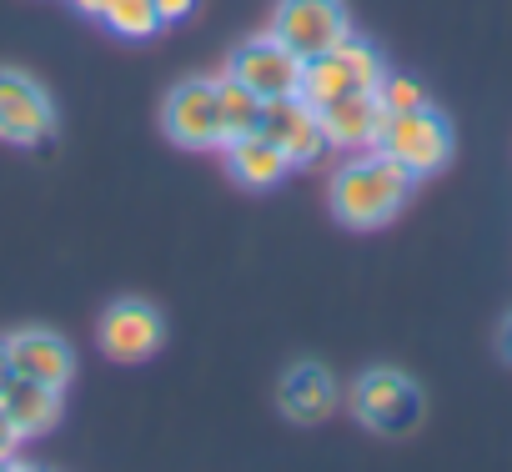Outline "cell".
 <instances>
[{"label":"cell","mask_w":512,"mask_h":472,"mask_svg":"<svg viewBox=\"0 0 512 472\" xmlns=\"http://www.w3.org/2000/svg\"><path fill=\"white\" fill-rule=\"evenodd\" d=\"M412 186H417V176H412L407 166H397L387 151H372V156L347 161V166L332 176L327 206H332V216H337L342 226H352V231H377V226H387V221L412 201Z\"/></svg>","instance_id":"obj_1"},{"label":"cell","mask_w":512,"mask_h":472,"mask_svg":"<svg viewBox=\"0 0 512 472\" xmlns=\"http://www.w3.org/2000/svg\"><path fill=\"white\" fill-rule=\"evenodd\" d=\"M452 146H457L452 121H447L432 101L417 106V111L387 116V121H382V136H377V151H387V156H392L397 166H407L417 181L432 176V171H442V166L452 161Z\"/></svg>","instance_id":"obj_2"},{"label":"cell","mask_w":512,"mask_h":472,"mask_svg":"<svg viewBox=\"0 0 512 472\" xmlns=\"http://www.w3.org/2000/svg\"><path fill=\"white\" fill-rule=\"evenodd\" d=\"M352 412L377 437H407L422 422V392L397 367H367L352 382Z\"/></svg>","instance_id":"obj_3"},{"label":"cell","mask_w":512,"mask_h":472,"mask_svg":"<svg viewBox=\"0 0 512 472\" xmlns=\"http://www.w3.org/2000/svg\"><path fill=\"white\" fill-rule=\"evenodd\" d=\"M347 31H352V16L342 0H277L272 11V36L302 61L332 51Z\"/></svg>","instance_id":"obj_4"},{"label":"cell","mask_w":512,"mask_h":472,"mask_svg":"<svg viewBox=\"0 0 512 472\" xmlns=\"http://www.w3.org/2000/svg\"><path fill=\"white\" fill-rule=\"evenodd\" d=\"M161 131L181 151H211V146H221L216 81L211 76H191V81L171 86V96L161 101Z\"/></svg>","instance_id":"obj_5"},{"label":"cell","mask_w":512,"mask_h":472,"mask_svg":"<svg viewBox=\"0 0 512 472\" xmlns=\"http://www.w3.org/2000/svg\"><path fill=\"white\" fill-rule=\"evenodd\" d=\"M51 131H56V106L46 86L16 66H0V141L41 146Z\"/></svg>","instance_id":"obj_6"},{"label":"cell","mask_w":512,"mask_h":472,"mask_svg":"<svg viewBox=\"0 0 512 472\" xmlns=\"http://www.w3.org/2000/svg\"><path fill=\"white\" fill-rule=\"evenodd\" d=\"M161 342H166V317H161L156 302L121 297V302L106 307V317H101V352L111 362H126V367L146 362V357L161 352Z\"/></svg>","instance_id":"obj_7"},{"label":"cell","mask_w":512,"mask_h":472,"mask_svg":"<svg viewBox=\"0 0 512 472\" xmlns=\"http://www.w3.org/2000/svg\"><path fill=\"white\" fill-rule=\"evenodd\" d=\"M241 86H251L262 101L272 96H297V81H302V56H292L272 31L267 36H251L231 51V66H226Z\"/></svg>","instance_id":"obj_8"},{"label":"cell","mask_w":512,"mask_h":472,"mask_svg":"<svg viewBox=\"0 0 512 472\" xmlns=\"http://www.w3.org/2000/svg\"><path fill=\"white\" fill-rule=\"evenodd\" d=\"M256 131H262L292 166H312L327 151L322 121H317V111L302 96H272V101H262V126H256Z\"/></svg>","instance_id":"obj_9"},{"label":"cell","mask_w":512,"mask_h":472,"mask_svg":"<svg viewBox=\"0 0 512 472\" xmlns=\"http://www.w3.org/2000/svg\"><path fill=\"white\" fill-rule=\"evenodd\" d=\"M277 407H282V417H292L302 427L327 422L337 412V377L322 362H292L277 382Z\"/></svg>","instance_id":"obj_10"},{"label":"cell","mask_w":512,"mask_h":472,"mask_svg":"<svg viewBox=\"0 0 512 472\" xmlns=\"http://www.w3.org/2000/svg\"><path fill=\"white\" fill-rule=\"evenodd\" d=\"M6 347H11V367H16V377L51 382V387H66V382L76 377V352H71V342L56 337V332H46V327L11 332Z\"/></svg>","instance_id":"obj_11"},{"label":"cell","mask_w":512,"mask_h":472,"mask_svg":"<svg viewBox=\"0 0 512 472\" xmlns=\"http://www.w3.org/2000/svg\"><path fill=\"white\" fill-rule=\"evenodd\" d=\"M317 121H322L327 146H347L352 151V146H377L387 111H382L377 91H347V96L317 106Z\"/></svg>","instance_id":"obj_12"},{"label":"cell","mask_w":512,"mask_h":472,"mask_svg":"<svg viewBox=\"0 0 512 472\" xmlns=\"http://www.w3.org/2000/svg\"><path fill=\"white\" fill-rule=\"evenodd\" d=\"M0 407L16 422L21 437H46L61 422V387L51 382H31V377H11V387L0 392Z\"/></svg>","instance_id":"obj_13"},{"label":"cell","mask_w":512,"mask_h":472,"mask_svg":"<svg viewBox=\"0 0 512 472\" xmlns=\"http://www.w3.org/2000/svg\"><path fill=\"white\" fill-rule=\"evenodd\" d=\"M226 166H231V176H236L246 191H272V186L292 171V161H287L262 131L226 141Z\"/></svg>","instance_id":"obj_14"},{"label":"cell","mask_w":512,"mask_h":472,"mask_svg":"<svg viewBox=\"0 0 512 472\" xmlns=\"http://www.w3.org/2000/svg\"><path fill=\"white\" fill-rule=\"evenodd\" d=\"M216 116H221V146L236 136H251L262 126V96L226 71V76H216Z\"/></svg>","instance_id":"obj_15"},{"label":"cell","mask_w":512,"mask_h":472,"mask_svg":"<svg viewBox=\"0 0 512 472\" xmlns=\"http://www.w3.org/2000/svg\"><path fill=\"white\" fill-rule=\"evenodd\" d=\"M96 21H106V31L121 36V41H151L166 26L161 11H156V0H106Z\"/></svg>","instance_id":"obj_16"},{"label":"cell","mask_w":512,"mask_h":472,"mask_svg":"<svg viewBox=\"0 0 512 472\" xmlns=\"http://www.w3.org/2000/svg\"><path fill=\"white\" fill-rule=\"evenodd\" d=\"M377 101H382V111H387V116H397V111H417V106H427V91H422V81H417V76L387 71V76H382V86H377Z\"/></svg>","instance_id":"obj_17"},{"label":"cell","mask_w":512,"mask_h":472,"mask_svg":"<svg viewBox=\"0 0 512 472\" xmlns=\"http://www.w3.org/2000/svg\"><path fill=\"white\" fill-rule=\"evenodd\" d=\"M16 447H21V432H16V422L6 417V407H0V467L16 457Z\"/></svg>","instance_id":"obj_18"},{"label":"cell","mask_w":512,"mask_h":472,"mask_svg":"<svg viewBox=\"0 0 512 472\" xmlns=\"http://www.w3.org/2000/svg\"><path fill=\"white\" fill-rule=\"evenodd\" d=\"M156 11H161V21H186L196 11V0H156Z\"/></svg>","instance_id":"obj_19"},{"label":"cell","mask_w":512,"mask_h":472,"mask_svg":"<svg viewBox=\"0 0 512 472\" xmlns=\"http://www.w3.org/2000/svg\"><path fill=\"white\" fill-rule=\"evenodd\" d=\"M497 357L512 367V312L502 317V327H497Z\"/></svg>","instance_id":"obj_20"},{"label":"cell","mask_w":512,"mask_h":472,"mask_svg":"<svg viewBox=\"0 0 512 472\" xmlns=\"http://www.w3.org/2000/svg\"><path fill=\"white\" fill-rule=\"evenodd\" d=\"M11 377H16V367H11V347H6V342H0V392H6V387H11Z\"/></svg>","instance_id":"obj_21"},{"label":"cell","mask_w":512,"mask_h":472,"mask_svg":"<svg viewBox=\"0 0 512 472\" xmlns=\"http://www.w3.org/2000/svg\"><path fill=\"white\" fill-rule=\"evenodd\" d=\"M71 6H76L81 16H101V6H106V0H71Z\"/></svg>","instance_id":"obj_22"}]
</instances>
